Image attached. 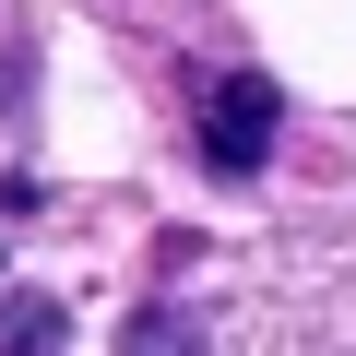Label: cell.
Masks as SVG:
<instances>
[{
  "label": "cell",
  "mask_w": 356,
  "mask_h": 356,
  "mask_svg": "<svg viewBox=\"0 0 356 356\" xmlns=\"http://www.w3.org/2000/svg\"><path fill=\"white\" fill-rule=\"evenodd\" d=\"M60 344V309L48 297H13V309H0V356H48Z\"/></svg>",
  "instance_id": "cell-3"
},
{
  "label": "cell",
  "mask_w": 356,
  "mask_h": 356,
  "mask_svg": "<svg viewBox=\"0 0 356 356\" xmlns=\"http://www.w3.org/2000/svg\"><path fill=\"white\" fill-rule=\"evenodd\" d=\"M119 356H202V309H131Z\"/></svg>",
  "instance_id": "cell-2"
},
{
  "label": "cell",
  "mask_w": 356,
  "mask_h": 356,
  "mask_svg": "<svg viewBox=\"0 0 356 356\" xmlns=\"http://www.w3.org/2000/svg\"><path fill=\"white\" fill-rule=\"evenodd\" d=\"M273 119H285V95H273L261 72L202 83V166H214V178H250V166L273 154Z\"/></svg>",
  "instance_id": "cell-1"
}]
</instances>
